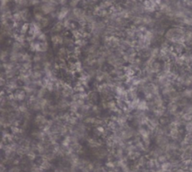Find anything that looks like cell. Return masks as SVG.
Listing matches in <instances>:
<instances>
[{
	"label": "cell",
	"mask_w": 192,
	"mask_h": 172,
	"mask_svg": "<svg viewBox=\"0 0 192 172\" xmlns=\"http://www.w3.org/2000/svg\"><path fill=\"white\" fill-rule=\"evenodd\" d=\"M44 159V158H43ZM53 167V165L52 164V162L48 161L47 159H43V161L41 162V164H40V168L42 171H49Z\"/></svg>",
	"instance_id": "obj_12"
},
{
	"label": "cell",
	"mask_w": 192,
	"mask_h": 172,
	"mask_svg": "<svg viewBox=\"0 0 192 172\" xmlns=\"http://www.w3.org/2000/svg\"><path fill=\"white\" fill-rule=\"evenodd\" d=\"M79 122H80L79 118L77 117L75 115H71V116L70 117V118L68 119V121H67L66 123L70 126H76Z\"/></svg>",
	"instance_id": "obj_16"
},
{
	"label": "cell",
	"mask_w": 192,
	"mask_h": 172,
	"mask_svg": "<svg viewBox=\"0 0 192 172\" xmlns=\"http://www.w3.org/2000/svg\"><path fill=\"white\" fill-rule=\"evenodd\" d=\"M32 70H43V66L41 63H33V67H32Z\"/></svg>",
	"instance_id": "obj_27"
},
{
	"label": "cell",
	"mask_w": 192,
	"mask_h": 172,
	"mask_svg": "<svg viewBox=\"0 0 192 172\" xmlns=\"http://www.w3.org/2000/svg\"><path fill=\"white\" fill-rule=\"evenodd\" d=\"M9 50L15 51V52H22V51L24 50V47L22 46V43L15 41L13 42V44L10 46V49H9Z\"/></svg>",
	"instance_id": "obj_10"
},
{
	"label": "cell",
	"mask_w": 192,
	"mask_h": 172,
	"mask_svg": "<svg viewBox=\"0 0 192 172\" xmlns=\"http://www.w3.org/2000/svg\"><path fill=\"white\" fill-rule=\"evenodd\" d=\"M53 172H60V171H58L57 168H55V169H54V171H53Z\"/></svg>",
	"instance_id": "obj_31"
},
{
	"label": "cell",
	"mask_w": 192,
	"mask_h": 172,
	"mask_svg": "<svg viewBox=\"0 0 192 172\" xmlns=\"http://www.w3.org/2000/svg\"><path fill=\"white\" fill-rule=\"evenodd\" d=\"M20 15H21L23 22H29V20H30V19H31V13H30L29 8H24L23 9H21V10L20 11ZM29 23H30V22H29Z\"/></svg>",
	"instance_id": "obj_7"
},
{
	"label": "cell",
	"mask_w": 192,
	"mask_h": 172,
	"mask_svg": "<svg viewBox=\"0 0 192 172\" xmlns=\"http://www.w3.org/2000/svg\"><path fill=\"white\" fill-rule=\"evenodd\" d=\"M32 62L34 63H42L43 62V57H42V52H36L33 55L32 57Z\"/></svg>",
	"instance_id": "obj_18"
},
{
	"label": "cell",
	"mask_w": 192,
	"mask_h": 172,
	"mask_svg": "<svg viewBox=\"0 0 192 172\" xmlns=\"http://www.w3.org/2000/svg\"><path fill=\"white\" fill-rule=\"evenodd\" d=\"M15 68V63H12L10 61L5 62V63H2V65H1V69H4V71L11 70Z\"/></svg>",
	"instance_id": "obj_14"
},
{
	"label": "cell",
	"mask_w": 192,
	"mask_h": 172,
	"mask_svg": "<svg viewBox=\"0 0 192 172\" xmlns=\"http://www.w3.org/2000/svg\"><path fill=\"white\" fill-rule=\"evenodd\" d=\"M29 30H30V23L29 22H23L22 25L20 26V28L19 30V33L22 34V35H26V34H28Z\"/></svg>",
	"instance_id": "obj_13"
},
{
	"label": "cell",
	"mask_w": 192,
	"mask_h": 172,
	"mask_svg": "<svg viewBox=\"0 0 192 172\" xmlns=\"http://www.w3.org/2000/svg\"><path fill=\"white\" fill-rule=\"evenodd\" d=\"M43 17H44V15H43V13H42L41 11L36 12V13L34 14V20H35L36 21H37V22H40L41 20L43 19Z\"/></svg>",
	"instance_id": "obj_26"
},
{
	"label": "cell",
	"mask_w": 192,
	"mask_h": 172,
	"mask_svg": "<svg viewBox=\"0 0 192 172\" xmlns=\"http://www.w3.org/2000/svg\"><path fill=\"white\" fill-rule=\"evenodd\" d=\"M41 42V48H40V52H48L49 51V43L48 41H40Z\"/></svg>",
	"instance_id": "obj_19"
},
{
	"label": "cell",
	"mask_w": 192,
	"mask_h": 172,
	"mask_svg": "<svg viewBox=\"0 0 192 172\" xmlns=\"http://www.w3.org/2000/svg\"><path fill=\"white\" fill-rule=\"evenodd\" d=\"M70 11L71 10H70V7H68V6H62L60 8V9L58 10V12H57L58 13V15H57L58 21H64V20L67 18V16L70 14Z\"/></svg>",
	"instance_id": "obj_4"
},
{
	"label": "cell",
	"mask_w": 192,
	"mask_h": 172,
	"mask_svg": "<svg viewBox=\"0 0 192 172\" xmlns=\"http://www.w3.org/2000/svg\"><path fill=\"white\" fill-rule=\"evenodd\" d=\"M56 106L58 111H65L66 110H70V101H69L68 99H64L62 97V98L58 100Z\"/></svg>",
	"instance_id": "obj_2"
},
{
	"label": "cell",
	"mask_w": 192,
	"mask_h": 172,
	"mask_svg": "<svg viewBox=\"0 0 192 172\" xmlns=\"http://www.w3.org/2000/svg\"><path fill=\"white\" fill-rule=\"evenodd\" d=\"M37 41H48V36L46 32H41L40 35L37 37Z\"/></svg>",
	"instance_id": "obj_25"
},
{
	"label": "cell",
	"mask_w": 192,
	"mask_h": 172,
	"mask_svg": "<svg viewBox=\"0 0 192 172\" xmlns=\"http://www.w3.org/2000/svg\"><path fill=\"white\" fill-rule=\"evenodd\" d=\"M32 57L33 56L32 54H30L29 52H25L23 57H22V59H21V63H24V62H32Z\"/></svg>",
	"instance_id": "obj_21"
},
{
	"label": "cell",
	"mask_w": 192,
	"mask_h": 172,
	"mask_svg": "<svg viewBox=\"0 0 192 172\" xmlns=\"http://www.w3.org/2000/svg\"><path fill=\"white\" fill-rule=\"evenodd\" d=\"M0 57H1V62H2V63L8 62L7 59L9 58V50H8V49H4V50L3 49V50H1Z\"/></svg>",
	"instance_id": "obj_15"
},
{
	"label": "cell",
	"mask_w": 192,
	"mask_h": 172,
	"mask_svg": "<svg viewBox=\"0 0 192 172\" xmlns=\"http://www.w3.org/2000/svg\"><path fill=\"white\" fill-rule=\"evenodd\" d=\"M45 76V72L43 70H33L31 78L32 80H39Z\"/></svg>",
	"instance_id": "obj_8"
},
{
	"label": "cell",
	"mask_w": 192,
	"mask_h": 172,
	"mask_svg": "<svg viewBox=\"0 0 192 172\" xmlns=\"http://www.w3.org/2000/svg\"><path fill=\"white\" fill-rule=\"evenodd\" d=\"M41 11L43 13V15H49L50 14H52V13H53V12H56L57 6H54V5L51 4L50 3H41Z\"/></svg>",
	"instance_id": "obj_1"
},
{
	"label": "cell",
	"mask_w": 192,
	"mask_h": 172,
	"mask_svg": "<svg viewBox=\"0 0 192 172\" xmlns=\"http://www.w3.org/2000/svg\"><path fill=\"white\" fill-rule=\"evenodd\" d=\"M48 93V89L45 88V87H41V88H38L37 89V99H42V98H45L46 95Z\"/></svg>",
	"instance_id": "obj_11"
},
{
	"label": "cell",
	"mask_w": 192,
	"mask_h": 172,
	"mask_svg": "<svg viewBox=\"0 0 192 172\" xmlns=\"http://www.w3.org/2000/svg\"><path fill=\"white\" fill-rule=\"evenodd\" d=\"M10 1H11V0H1V7L8 5V3H9Z\"/></svg>",
	"instance_id": "obj_30"
},
{
	"label": "cell",
	"mask_w": 192,
	"mask_h": 172,
	"mask_svg": "<svg viewBox=\"0 0 192 172\" xmlns=\"http://www.w3.org/2000/svg\"><path fill=\"white\" fill-rule=\"evenodd\" d=\"M105 167H106L108 171L113 170L115 167H117V165H116V160H115V161H107V162L105 163Z\"/></svg>",
	"instance_id": "obj_23"
},
{
	"label": "cell",
	"mask_w": 192,
	"mask_h": 172,
	"mask_svg": "<svg viewBox=\"0 0 192 172\" xmlns=\"http://www.w3.org/2000/svg\"><path fill=\"white\" fill-rule=\"evenodd\" d=\"M7 172H22V170H21L20 166L13 165L12 167H10V168L8 169Z\"/></svg>",
	"instance_id": "obj_28"
},
{
	"label": "cell",
	"mask_w": 192,
	"mask_h": 172,
	"mask_svg": "<svg viewBox=\"0 0 192 172\" xmlns=\"http://www.w3.org/2000/svg\"><path fill=\"white\" fill-rule=\"evenodd\" d=\"M29 106H28V103L26 101H23V102H20V104H19V107H18V110L20 112V113H25V112H26V111H28L29 110Z\"/></svg>",
	"instance_id": "obj_17"
},
{
	"label": "cell",
	"mask_w": 192,
	"mask_h": 172,
	"mask_svg": "<svg viewBox=\"0 0 192 172\" xmlns=\"http://www.w3.org/2000/svg\"><path fill=\"white\" fill-rule=\"evenodd\" d=\"M30 2V6H39L40 3H41V0H29Z\"/></svg>",
	"instance_id": "obj_29"
},
{
	"label": "cell",
	"mask_w": 192,
	"mask_h": 172,
	"mask_svg": "<svg viewBox=\"0 0 192 172\" xmlns=\"http://www.w3.org/2000/svg\"><path fill=\"white\" fill-rule=\"evenodd\" d=\"M32 67H33V62L22 63V70H32Z\"/></svg>",
	"instance_id": "obj_24"
},
{
	"label": "cell",
	"mask_w": 192,
	"mask_h": 172,
	"mask_svg": "<svg viewBox=\"0 0 192 172\" xmlns=\"http://www.w3.org/2000/svg\"><path fill=\"white\" fill-rule=\"evenodd\" d=\"M64 29L65 28H64L63 21H58V22H56L53 25V27L51 28L50 31H51V33H53V34H58V33L59 34L60 32L63 31Z\"/></svg>",
	"instance_id": "obj_6"
},
{
	"label": "cell",
	"mask_w": 192,
	"mask_h": 172,
	"mask_svg": "<svg viewBox=\"0 0 192 172\" xmlns=\"http://www.w3.org/2000/svg\"><path fill=\"white\" fill-rule=\"evenodd\" d=\"M64 36L62 34H54L51 36V42L53 45H64Z\"/></svg>",
	"instance_id": "obj_5"
},
{
	"label": "cell",
	"mask_w": 192,
	"mask_h": 172,
	"mask_svg": "<svg viewBox=\"0 0 192 172\" xmlns=\"http://www.w3.org/2000/svg\"><path fill=\"white\" fill-rule=\"evenodd\" d=\"M14 98L19 103L25 101L27 99V94L25 93V91L22 88H19L17 90L14 92Z\"/></svg>",
	"instance_id": "obj_3"
},
{
	"label": "cell",
	"mask_w": 192,
	"mask_h": 172,
	"mask_svg": "<svg viewBox=\"0 0 192 172\" xmlns=\"http://www.w3.org/2000/svg\"><path fill=\"white\" fill-rule=\"evenodd\" d=\"M40 24L42 28L48 27V25L50 24V18H49V17H47V16H44L43 19L40 21Z\"/></svg>",
	"instance_id": "obj_22"
},
{
	"label": "cell",
	"mask_w": 192,
	"mask_h": 172,
	"mask_svg": "<svg viewBox=\"0 0 192 172\" xmlns=\"http://www.w3.org/2000/svg\"><path fill=\"white\" fill-rule=\"evenodd\" d=\"M64 47H66L75 46V38H74L73 36H70V35H69V36H65L64 39Z\"/></svg>",
	"instance_id": "obj_9"
},
{
	"label": "cell",
	"mask_w": 192,
	"mask_h": 172,
	"mask_svg": "<svg viewBox=\"0 0 192 172\" xmlns=\"http://www.w3.org/2000/svg\"><path fill=\"white\" fill-rule=\"evenodd\" d=\"M43 157L45 159H47L48 161H50V162H53V161H54L55 159H57V156L53 153V151H51V152H49L48 154H46L44 156H41Z\"/></svg>",
	"instance_id": "obj_20"
}]
</instances>
